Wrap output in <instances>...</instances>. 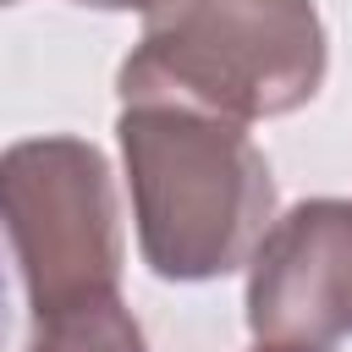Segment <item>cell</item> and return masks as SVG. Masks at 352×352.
Returning a JSON list of instances; mask_svg holds the SVG:
<instances>
[{
    "label": "cell",
    "instance_id": "1",
    "mask_svg": "<svg viewBox=\"0 0 352 352\" xmlns=\"http://www.w3.org/2000/svg\"><path fill=\"white\" fill-rule=\"evenodd\" d=\"M116 138L138 253L160 280H214L253 258L275 226V176L242 121L182 99H126Z\"/></svg>",
    "mask_w": 352,
    "mask_h": 352
},
{
    "label": "cell",
    "instance_id": "2",
    "mask_svg": "<svg viewBox=\"0 0 352 352\" xmlns=\"http://www.w3.org/2000/svg\"><path fill=\"white\" fill-rule=\"evenodd\" d=\"M330 66L314 0H143V38L121 60L126 99H182L226 121L302 110Z\"/></svg>",
    "mask_w": 352,
    "mask_h": 352
},
{
    "label": "cell",
    "instance_id": "3",
    "mask_svg": "<svg viewBox=\"0 0 352 352\" xmlns=\"http://www.w3.org/2000/svg\"><path fill=\"white\" fill-rule=\"evenodd\" d=\"M0 226L28 280L33 319L116 297L121 214L110 165L88 138H22L0 154Z\"/></svg>",
    "mask_w": 352,
    "mask_h": 352
},
{
    "label": "cell",
    "instance_id": "4",
    "mask_svg": "<svg viewBox=\"0 0 352 352\" xmlns=\"http://www.w3.org/2000/svg\"><path fill=\"white\" fill-rule=\"evenodd\" d=\"M248 330L330 346L352 336V198L286 209L248 258Z\"/></svg>",
    "mask_w": 352,
    "mask_h": 352
},
{
    "label": "cell",
    "instance_id": "5",
    "mask_svg": "<svg viewBox=\"0 0 352 352\" xmlns=\"http://www.w3.org/2000/svg\"><path fill=\"white\" fill-rule=\"evenodd\" d=\"M28 352H148V341L121 297H99V302L33 319Z\"/></svg>",
    "mask_w": 352,
    "mask_h": 352
},
{
    "label": "cell",
    "instance_id": "6",
    "mask_svg": "<svg viewBox=\"0 0 352 352\" xmlns=\"http://www.w3.org/2000/svg\"><path fill=\"white\" fill-rule=\"evenodd\" d=\"M77 6H99V11H143V0H77Z\"/></svg>",
    "mask_w": 352,
    "mask_h": 352
},
{
    "label": "cell",
    "instance_id": "7",
    "mask_svg": "<svg viewBox=\"0 0 352 352\" xmlns=\"http://www.w3.org/2000/svg\"><path fill=\"white\" fill-rule=\"evenodd\" d=\"M253 352H324V346H297V341H258Z\"/></svg>",
    "mask_w": 352,
    "mask_h": 352
},
{
    "label": "cell",
    "instance_id": "8",
    "mask_svg": "<svg viewBox=\"0 0 352 352\" xmlns=\"http://www.w3.org/2000/svg\"><path fill=\"white\" fill-rule=\"evenodd\" d=\"M0 341H6V280H0Z\"/></svg>",
    "mask_w": 352,
    "mask_h": 352
},
{
    "label": "cell",
    "instance_id": "9",
    "mask_svg": "<svg viewBox=\"0 0 352 352\" xmlns=\"http://www.w3.org/2000/svg\"><path fill=\"white\" fill-rule=\"evenodd\" d=\"M0 6H16V0H0Z\"/></svg>",
    "mask_w": 352,
    "mask_h": 352
}]
</instances>
